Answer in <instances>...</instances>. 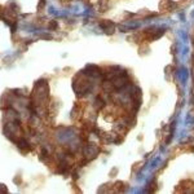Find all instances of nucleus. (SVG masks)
<instances>
[{
    "instance_id": "20e7f679",
    "label": "nucleus",
    "mask_w": 194,
    "mask_h": 194,
    "mask_svg": "<svg viewBox=\"0 0 194 194\" xmlns=\"http://www.w3.org/2000/svg\"><path fill=\"white\" fill-rule=\"evenodd\" d=\"M57 26V24H56V21H53V22H50V25H49V27L50 29H54V27Z\"/></svg>"
},
{
    "instance_id": "f257e3e1",
    "label": "nucleus",
    "mask_w": 194,
    "mask_h": 194,
    "mask_svg": "<svg viewBox=\"0 0 194 194\" xmlns=\"http://www.w3.org/2000/svg\"><path fill=\"white\" fill-rule=\"evenodd\" d=\"M100 26L102 27L106 32H109V34L110 32H113V30H114V24L113 22H110V21H101Z\"/></svg>"
},
{
    "instance_id": "39448f33",
    "label": "nucleus",
    "mask_w": 194,
    "mask_h": 194,
    "mask_svg": "<svg viewBox=\"0 0 194 194\" xmlns=\"http://www.w3.org/2000/svg\"><path fill=\"white\" fill-rule=\"evenodd\" d=\"M40 2H41V4H40V7H43L44 4H45V0H40Z\"/></svg>"
},
{
    "instance_id": "7ed1b4c3",
    "label": "nucleus",
    "mask_w": 194,
    "mask_h": 194,
    "mask_svg": "<svg viewBox=\"0 0 194 194\" xmlns=\"http://www.w3.org/2000/svg\"><path fill=\"white\" fill-rule=\"evenodd\" d=\"M117 186H123V185H126L124 183H117L115 184ZM126 190V188H114V192H124Z\"/></svg>"
},
{
    "instance_id": "f03ea898",
    "label": "nucleus",
    "mask_w": 194,
    "mask_h": 194,
    "mask_svg": "<svg viewBox=\"0 0 194 194\" xmlns=\"http://www.w3.org/2000/svg\"><path fill=\"white\" fill-rule=\"evenodd\" d=\"M95 106L97 108V110H100V109H102L104 106H105V101H104V99H101V97L99 96L96 99V101H95Z\"/></svg>"
}]
</instances>
